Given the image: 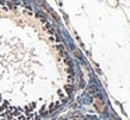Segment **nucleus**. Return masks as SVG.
<instances>
[{
	"instance_id": "3",
	"label": "nucleus",
	"mask_w": 130,
	"mask_h": 120,
	"mask_svg": "<svg viewBox=\"0 0 130 120\" xmlns=\"http://www.w3.org/2000/svg\"><path fill=\"white\" fill-rule=\"evenodd\" d=\"M123 8H124V13H126L127 18L130 20V7H123Z\"/></svg>"
},
{
	"instance_id": "1",
	"label": "nucleus",
	"mask_w": 130,
	"mask_h": 120,
	"mask_svg": "<svg viewBox=\"0 0 130 120\" xmlns=\"http://www.w3.org/2000/svg\"><path fill=\"white\" fill-rule=\"evenodd\" d=\"M73 63L41 14L0 2V120H37L67 100Z\"/></svg>"
},
{
	"instance_id": "2",
	"label": "nucleus",
	"mask_w": 130,
	"mask_h": 120,
	"mask_svg": "<svg viewBox=\"0 0 130 120\" xmlns=\"http://www.w3.org/2000/svg\"><path fill=\"white\" fill-rule=\"evenodd\" d=\"M119 3H120L123 7H130V0H119Z\"/></svg>"
},
{
	"instance_id": "4",
	"label": "nucleus",
	"mask_w": 130,
	"mask_h": 120,
	"mask_svg": "<svg viewBox=\"0 0 130 120\" xmlns=\"http://www.w3.org/2000/svg\"><path fill=\"white\" fill-rule=\"evenodd\" d=\"M108 3H109V6L115 7V6H116V3H118V0H108Z\"/></svg>"
}]
</instances>
